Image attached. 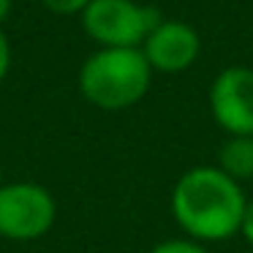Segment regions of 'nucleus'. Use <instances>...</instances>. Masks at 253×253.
Segmentation results:
<instances>
[{
    "label": "nucleus",
    "instance_id": "f257e3e1",
    "mask_svg": "<svg viewBox=\"0 0 253 253\" xmlns=\"http://www.w3.org/2000/svg\"><path fill=\"white\" fill-rule=\"evenodd\" d=\"M248 196L218 166H193L171 188V215L188 240L202 245L240 237Z\"/></svg>",
    "mask_w": 253,
    "mask_h": 253
},
{
    "label": "nucleus",
    "instance_id": "f03ea898",
    "mask_svg": "<svg viewBox=\"0 0 253 253\" xmlns=\"http://www.w3.org/2000/svg\"><path fill=\"white\" fill-rule=\"evenodd\" d=\"M153 68L142 49H98L79 68V90L106 112L131 109L147 95Z\"/></svg>",
    "mask_w": 253,
    "mask_h": 253
},
{
    "label": "nucleus",
    "instance_id": "7ed1b4c3",
    "mask_svg": "<svg viewBox=\"0 0 253 253\" xmlns=\"http://www.w3.org/2000/svg\"><path fill=\"white\" fill-rule=\"evenodd\" d=\"M161 11L136 0H90L82 11V28L101 49H142Z\"/></svg>",
    "mask_w": 253,
    "mask_h": 253
},
{
    "label": "nucleus",
    "instance_id": "20e7f679",
    "mask_svg": "<svg viewBox=\"0 0 253 253\" xmlns=\"http://www.w3.org/2000/svg\"><path fill=\"white\" fill-rule=\"evenodd\" d=\"M55 199L39 182L0 185V237L30 242L44 237L55 223Z\"/></svg>",
    "mask_w": 253,
    "mask_h": 253
},
{
    "label": "nucleus",
    "instance_id": "39448f33",
    "mask_svg": "<svg viewBox=\"0 0 253 253\" xmlns=\"http://www.w3.org/2000/svg\"><path fill=\"white\" fill-rule=\"evenodd\" d=\"M207 104L226 136H253V68L229 66L218 71L210 84Z\"/></svg>",
    "mask_w": 253,
    "mask_h": 253
},
{
    "label": "nucleus",
    "instance_id": "423d86ee",
    "mask_svg": "<svg viewBox=\"0 0 253 253\" xmlns=\"http://www.w3.org/2000/svg\"><path fill=\"white\" fill-rule=\"evenodd\" d=\"M150 68L161 74L188 71L202 55V36L182 19H161L142 44Z\"/></svg>",
    "mask_w": 253,
    "mask_h": 253
},
{
    "label": "nucleus",
    "instance_id": "0eeeda50",
    "mask_svg": "<svg viewBox=\"0 0 253 253\" xmlns=\"http://www.w3.org/2000/svg\"><path fill=\"white\" fill-rule=\"evenodd\" d=\"M218 166L220 171L237 180L242 185V180L253 177V136H226V142L218 150Z\"/></svg>",
    "mask_w": 253,
    "mask_h": 253
},
{
    "label": "nucleus",
    "instance_id": "6e6552de",
    "mask_svg": "<svg viewBox=\"0 0 253 253\" xmlns=\"http://www.w3.org/2000/svg\"><path fill=\"white\" fill-rule=\"evenodd\" d=\"M150 253H210L207 245L196 240H188V237H180V240H164L153 248Z\"/></svg>",
    "mask_w": 253,
    "mask_h": 253
},
{
    "label": "nucleus",
    "instance_id": "1a4fd4ad",
    "mask_svg": "<svg viewBox=\"0 0 253 253\" xmlns=\"http://www.w3.org/2000/svg\"><path fill=\"white\" fill-rule=\"evenodd\" d=\"M52 14H82L90 6V0H41Z\"/></svg>",
    "mask_w": 253,
    "mask_h": 253
},
{
    "label": "nucleus",
    "instance_id": "9d476101",
    "mask_svg": "<svg viewBox=\"0 0 253 253\" xmlns=\"http://www.w3.org/2000/svg\"><path fill=\"white\" fill-rule=\"evenodd\" d=\"M240 237L253 248V199H248L245 204V215H242V226H240Z\"/></svg>",
    "mask_w": 253,
    "mask_h": 253
},
{
    "label": "nucleus",
    "instance_id": "9b49d317",
    "mask_svg": "<svg viewBox=\"0 0 253 253\" xmlns=\"http://www.w3.org/2000/svg\"><path fill=\"white\" fill-rule=\"evenodd\" d=\"M8 66H11V46H8V39L3 36V30H0V82L6 79Z\"/></svg>",
    "mask_w": 253,
    "mask_h": 253
},
{
    "label": "nucleus",
    "instance_id": "f8f14e48",
    "mask_svg": "<svg viewBox=\"0 0 253 253\" xmlns=\"http://www.w3.org/2000/svg\"><path fill=\"white\" fill-rule=\"evenodd\" d=\"M11 6H14L11 0H0V25L8 19V14H11Z\"/></svg>",
    "mask_w": 253,
    "mask_h": 253
},
{
    "label": "nucleus",
    "instance_id": "ddd939ff",
    "mask_svg": "<svg viewBox=\"0 0 253 253\" xmlns=\"http://www.w3.org/2000/svg\"><path fill=\"white\" fill-rule=\"evenodd\" d=\"M0 185H3V182H0Z\"/></svg>",
    "mask_w": 253,
    "mask_h": 253
}]
</instances>
